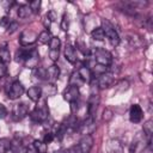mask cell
I'll return each mask as SVG.
<instances>
[{
	"label": "cell",
	"instance_id": "1",
	"mask_svg": "<svg viewBox=\"0 0 153 153\" xmlns=\"http://www.w3.org/2000/svg\"><path fill=\"white\" fill-rule=\"evenodd\" d=\"M93 147V137L91 134L84 135L78 145L68 148L65 151V153H90V151Z\"/></svg>",
	"mask_w": 153,
	"mask_h": 153
},
{
	"label": "cell",
	"instance_id": "2",
	"mask_svg": "<svg viewBox=\"0 0 153 153\" xmlns=\"http://www.w3.org/2000/svg\"><path fill=\"white\" fill-rule=\"evenodd\" d=\"M105 37L109 39V42L111 43V45L116 47L120 44V36L116 32V30L114 29V26L108 22V20H103V26H102Z\"/></svg>",
	"mask_w": 153,
	"mask_h": 153
},
{
	"label": "cell",
	"instance_id": "3",
	"mask_svg": "<svg viewBox=\"0 0 153 153\" xmlns=\"http://www.w3.org/2000/svg\"><path fill=\"white\" fill-rule=\"evenodd\" d=\"M49 117V110L45 106V104L41 105V106H36L31 112H30V118L36 122V123H43L48 120Z\"/></svg>",
	"mask_w": 153,
	"mask_h": 153
},
{
	"label": "cell",
	"instance_id": "4",
	"mask_svg": "<svg viewBox=\"0 0 153 153\" xmlns=\"http://www.w3.org/2000/svg\"><path fill=\"white\" fill-rule=\"evenodd\" d=\"M93 59H94V61L98 65H102V66H109L111 63V61H112L111 54L108 50L102 49V48L94 49V51H93Z\"/></svg>",
	"mask_w": 153,
	"mask_h": 153
},
{
	"label": "cell",
	"instance_id": "5",
	"mask_svg": "<svg viewBox=\"0 0 153 153\" xmlns=\"http://www.w3.org/2000/svg\"><path fill=\"white\" fill-rule=\"evenodd\" d=\"M36 49L35 48H26L23 47L20 48L17 53H16V61H20V62H27L35 54H36Z\"/></svg>",
	"mask_w": 153,
	"mask_h": 153
},
{
	"label": "cell",
	"instance_id": "6",
	"mask_svg": "<svg viewBox=\"0 0 153 153\" xmlns=\"http://www.w3.org/2000/svg\"><path fill=\"white\" fill-rule=\"evenodd\" d=\"M29 114V108L25 103H19L16 104L12 111V117L14 121H22L24 117H26Z\"/></svg>",
	"mask_w": 153,
	"mask_h": 153
},
{
	"label": "cell",
	"instance_id": "7",
	"mask_svg": "<svg viewBox=\"0 0 153 153\" xmlns=\"http://www.w3.org/2000/svg\"><path fill=\"white\" fill-rule=\"evenodd\" d=\"M24 93V86L20 81L16 80L12 82L11 87H10V91H8V98L10 99H18L23 96Z\"/></svg>",
	"mask_w": 153,
	"mask_h": 153
},
{
	"label": "cell",
	"instance_id": "8",
	"mask_svg": "<svg viewBox=\"0 0 153 153\" xmlns=\"http://www.w3.org/2000/svg\"><path fill=\"white\" fill-rule=\"evenodd\" d=\"M80 96V92H79V87L74 86V85H69L65 91H63V99L67 100L68 103H72V102H76L78 98Z\"/></svg>",
	"mask_w": 153,
	"mask_h": 153
},
{
	"label": "cell",
	"instance_id": "9",
	"mask_svg": "<svg viewBox=\"0 0 153 153\" xmlns=\"http://www.w3.org/2000/svg\"><path fill=\"white\" fill-rule=\"evenodd\" d=\"M94 128H96L94 118H92V117H87L84 122H81V123L79 124L78 130H79L81 134H84V135H88V134H91V133L94 130Z\"/></svg>",
	"mask_w": 153,
	"mask_h": 153
},
{
	"label": "cell",
	"instance_id": "10",
	"mask_svg": "<svg viewBox=\"0 0 153 153\" xmlns=\"http://www.w3.org/2000/svg\"><path fill=\"white\" fill-rule=\"evenodd\" d=\"M38 38V36L33 32V31H30V30H26L22 33L20 36V44L23 47H29L31 44H33L36 42V39Z\"/></svg>",
	"mask_w": 153,
	"mask_h": 153
},
{
	"label": "cell",
	"instance_id": "11",
	"mask_svg": "<svg viewBox=\"0 0 153 153\" xmlns=\"http://www.w3.org/2000/svg\"><path fill=\"white\" fill-rule=\"evenodd\" d=\"M112 82H114V74L110 72H105L98 78V87L100 90L108 88L109 86H111Z\"/></svg>",
	"mask_w": 153,
	"mask_h": 153
},
{
	"label": "cell",
	"instance_id": "12",
	"mask_svg": "<svg viewBox=\"0 0 153 153\" xmlns=\"http://www.w3.org/2000/svg\"><path fill=\"white\" fill-rule=\"evenodd\" d=\"M98 104H99V97L97 94H91V97L87 102V115H88V117L94 118Z\"/></svg>",
	"mask_w": 153,
	"mask_h": 153
},
{
	"label": "cell",
	"instance_id": "13",
	"mask_svg": "<svg viewBox=\"0 0 153 153\" xmlns=\"http://www.w3.org/2000/svg\"><path fill=\"white\" fill-rule=\"evenodd\" d=\"M142 116H143V112H142L141 106L137 104H133L130 108V111H129V120L133 123H139V122H141Z\"/></svg>",
	"mask_w": 153,
	"mask_h": 153
},
{
	"label": "cell",
	"instance_id": "14",
	"mask_svg": "<svg viewBox=\"0 0 153 153\" xmlns=\"http://www.w3.org/2000/svg\"><path fill=\"white\" fill-rule=\"evenodd\" d=\"M65 57L69 63H75L78 61V55H76V51H75L73 45H71V44L66 45V48H65Z\"/></svg>",
	"mask_w": 153,
	"mask_h": 153
},
{
	"label": "cell",
	"instance_id": "15",
	"mask_svg": "<svg viewBox=\"0 0 153 153\" xmlns=\"http://www.w3.org/2000/svg\"><path fill=\"white\" fill-rule=\"evenodd\" d=\"M45 71H47V80L50 82H54L60 75V68L56 65H51Z\"/></svg>",
	"mask_w": 153,
	"mask_h": 153
},
{
	"label": "cell",
	"instance_id": "16",
	"mask_svg": "<svg viewBox=\"0 0 153 153\" xmlns=\"http://www.w3.org/2000/svg\"><path fill=\"white\" fill-rule=\"evenodd\" d=\"M78 74L84 82H91L92 81V71L87 66H82L78 69Z\"/></svg>",
	"mask_w": 153,
	"mask_h": 153
},
{
	"label": "cell",
	"instance_id": "17",
	"mask_svg": "<svg viewBox=\"0 0 153 153\" xmlns=\"http://www.w3.org/2000/svg\"><path fill=\"white\" fill-rule=\"evenodd\" d=\"M26 94L32 102H38L42 96V88L39 86H32L26 91Z\"/></svg>",
	"mask_w": 153,
	"mask_h": 153
},
{
	"label": "cell",
	"instance_id": "18",
	"mask_svg": "<svg viewBox=\"0 0 153 153\" xmlns=\"http://www.w3.org/2000/svg\"><path fill=\"white\" fill-rule=\"evenodd\" d=\"M0 60L5 63H8L11 61V55H10V50L7 48V43H2L0 45Z\"/></svg>",
	"mask_w": 153,
	"mask_h": 153
},
{
	"label": "cell",
	"instance_id": "19",
	"mask_svg": "<svg viewBox=\"0 0 153 153\" xmlns=\"http://www.w3.org/2000/svg\"><path fill=\"white\" fill-rule=\"evenodd\" d=\"M143 133L146 134V136L148 137V146H151V136L153 134V121L152 120H148L143 123Z\"/></svg>",
	"mask_w": 153,
	"mask_h": 153
},
{
	"label": "cell",
	"instance_id": "20",
	"mask_svg": "<svg viewBox=\"0 0 153 153\" xmlns=\"http://www.w3.org/2000/svg\"><path fill=\"white\" fill-rule=\"evenodd\" d=\"M32 146L37 151V153H47L48 152V145L41 140H35Z\"/></svg>",
	"mask_w": 153,
	"mask_h": 153
},
{
	"label": "cell",
	"instance_id": "21",
	"mask_svg": "<svg viewBox=\"0 0 153 153\" xmlns=\"http://www.w3.org/2000/svg\"><path fill=\"white\" fill-rule=\"evenodd\" d=\"M31 13H32V12H31L29 5H20V6L18 7V12H17V14H18V17L22 18V19H23V18H27Z\"/></svg>",
	"mask_w": 153,
	"mask_h": 153
},
{
	"label": "cell",
	"instance_id": "22",
	"mask_svg": "<svg viewBox=\"0 0 153 153\" xmlns=\"http://www.w3.org/2000/svg\"><path fill=\"white\" fill-rule=\"evenodd\" d=\"M91 37H92L94 41H103V39L105 38V35H104L103 29H102V27H96L94 30H92Z\"/></svg>",
	"mask_w": 153,
	"mask_h": 153
},
{
	"label": "cell",
	"instance_id": "23",
	"mask_svg": "<svg viewBox=\"0 0 153 153\" xmlns=\"http://www.w3.org/2000/svg\"><path fill=\"white\" fill-rule=\"evenodd\" d=\"M53 38V36H51V33L48 31V30H44V31H42L39 35H38V41L42 43V44H47V43H49L50 42V39Z\"/></svg>",
	"mask_w": 153,
	"mask_h": 153
},
{
	"label": "cell",
	"instance_id": "24",
	"mask_svg": "<svg viewBox=\"0 0 153 153\" xmlns=\"http://www.w3.org/2000/svg\"><path fill=\"white\" fill-rule=\"evenodd\" d=\"M11 148V141L6 137L0 139V153H7Z\"/></svg>",
	"mask_w": 153,
	"mask_h": 153
},
{
	"label": "cell",
	"instance_id": "25",
	"mask_svg": "<svg viewBox=\"0 0 153 153\" xmlns=\"http://www.w3.org/2000/svg\"><path fill=\"white\" fill-rule=\"evenodd\" d=\"M60 45H61V42L57 37H53L49 42V50H60Z\"/></svg>",
	"mask_w": 153,
	"mask_h": 153
},
{
	"label": "cell",
	"instance_id": "26",
	"mask_svg": "<svg viewBox=\"0 0 153 153\" xmlns=\"http://www.w3.org/2000/svg\"><path fill=\"white\" fill-rule=\"evenodd\" d=\"M29 7L31 10L32 13H38L39 12V7H41V0H33L29 2Z\"/></svg>",
	"mask_w": 153,
	"mask_h": 153
},
{
	"label": "cell",
	"instance_id": "27",
	"mask_svg": "<svg viewBox=\"0 0 153 153\" xmlns=\"http://www.w3.org/2000/svg\"><path fill=\"white\" fill-rule=\"evenodd\" d=\"M35 73H36V75H37V78L38 79H41V80H47V71L44 69V68H36L35 69Z\"/></svg>",
	"mask_w": 153,
	"mask_h": 153
},
{
	"label": "cell",
	"instance_id": "28",
	"mask_svg": "<svg viewBox=\"0 0 153 153\" xmlns=\"http://www.w3.org/2000/svg\"><path fill=\"white\" fill-rule=\"evenodd\" d=\"M60 27L63 31H67L68 30V27H69V19H68V16L67 14H63L62 20H61V24H60Z\"/></svg>",
	"mask_w": 153,
	"mask_h": 153
},
{
	"label": "cell",
	"instance_id": "29",
	"mask_svg": "<svg viewBox=\"0 0 153 153\" xmlns=\"http://www.w3.org/2000/svg\"><path fill=\"white\" fill-rule=\"evenodd\" d=\"M112 117H114V112L110 109H108V108L104 109V111H103V121L109 122V121L112 120Z\"/></svg>",
	"mask_w": 153,
	"mask_h": 153
},
{
	"label": "cell",
	"instance_id": "30",
	"mask_svg": "<svg viewBox=\"0 0 153 153\" xmlns=\"http://www.w3.org/2000/svg\"><path fill=\"white\" fill-rule=\"evenodd\" d=\"M18 27H19V25H18V23H17V22H11V23L6 26V29H7V30H6V32H7V33H13L14 31H17V29H18Z\"/></svg>",
	"mask_w": 153,
	"mask_h": 153
},
{
	"label": "cell",
	"instance_id": "31",
	"mask_svg": "<svg viewBox=\"0 0 153 153\" xmlns=\"http://www.w3.org/2000/svg\"><path fill=\"white\" fill-rule=\"evenodd\" d=\"M93 72L96 73V74H99V75H102L103 73H105L106 72V66H102V65H94L93 66Z\"/></svg>",
	"mask_w": 153,
	"mask_h": 153
},
{
	"label": "cell",
	"instance_id": "32",
	"mask_svg": "<svg viewBox=\"0 0 153 153\" xmlns=\"http://www.w3.org/2000/svg\"><path fill=\"white\" fill-rule=\"evenodd\" d=\"M54 139H55V134H54V133H47V134L44 135V137H43V142H45V143L48 145V143L53 142Z\"/></svg>",
	"mask_w": 153,
	"mask_h": 153
},
{
	"label": "cell",
	"instance_id": "33",
	"mask_svg": "<svg viewBox=\"0 0 153 153\" xmlns=\"http://www.w3.org/2000/svg\"><path fill=\"white\" fill-rule=\"evenodd\" d=\"M59 55H60V50H49V57L51 61H57L59 59Z\"/></svg>",
	"mask_w": 153,
	"mask_h": 153
},
{
	"label": "cell",
	"instance_id": "34",
	"mask_svg": "<svg viewBox=\"0 0 153 153\" xmlns=\"http://www.w3.org/2000/svg\"><path fill=\"white\" fill-rule=\"evenodd\" d=\"M76 47H79V49H80L84 54H86V55H88V54H90V50L87 49V47H86L81 41H78V42H76Z\"/></svg>",
	"mask_w": 153,
	"mask_h": 153
},
{
	"label": "cell",
	"instance_id": "35",
	"mask_svg": "<svg viewBox=\"0 0 153 153\" xmlns=\"http://www.w3.org/2000/svg\"><path fill=\"white\" fill-rule=\"evenodd\" d=\"M6 74H7V67H6V63L2 62V61L0 60V78H4Z\"/></svg>",
	"mask_w": 153,
	"mask_h": 153
},
{
	"label": "cell",
	"instance_id": "36",
	"mask_svg": "<svg viewBox=\"0 0 153 153\" xmlns=\"http://www.w3.org/2000/svg\"><path fill=\"white\" fill-rule=\"evenodd\" d=\"M51 22H53V19L49 17V14L47 13L44 17H43V25H44V27H49L50 26V24H51Z\"/></svg>",
	"mask_w": 153,
	"mask_h": 153
},
{
	"label": "cell",
	"instance_id": "37",
	"mask_svg": "<svg viewBox=\"0 0 153 153\" xmlns=\"http://www.w3.org/2000/svg\"><path fill=\"white\" fill-rule=\"evenodd\" d=\"M6 116H7V109L2 103H0V118H5Z\"/></svg>",
	"mask_w": 153,
	"mask_h": 153
},
{
	"label": "cell",
	"instance_id": "38",
	"mask_svg": "<svg viewBox=\"0 0 153 153\" xmlns=\"http://www.w3.org/2000/svg\"><path fill=\"white\" fill-rule=\"evenodd\" d=\"M25 153H37V151L33 148V146H29V147H26Z\"/></svg>",
	"mask_w": 153,
	"mask_h": 153
}]
</instances>
